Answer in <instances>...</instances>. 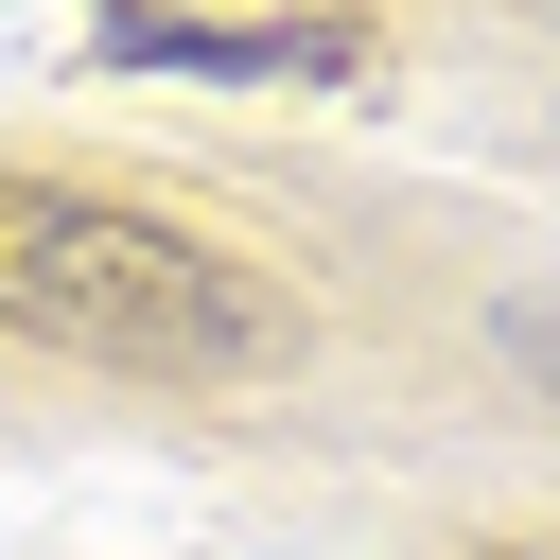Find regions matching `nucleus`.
Wrapping results in <instances>:
<instances>
[{"label": "nucleus", "mask_w": 560, "mask_h": 560, "mask_svg": "<svg viewBox=\"0 0 560 560\" xmlns=\"http://www.w3.org/2000/svg\"><path fill=\"white\" fill-rule=\"evenodd\" d=\"M0 332L122 368L158 402H245L315 350V315L262 262H228L210 228H158L122 192H70V175H0Z\"/></svg>", "instance_id": "f257e3e1"}, {"label": "nucleus", "mask_w": 560, "mask_h": 560, "mask_svg": "<svg viewBox=\"0 0 560 560\" xmlns=\"http://www.w3.org/2000/svg\"><path fill=\"white\" fill-rule=\"evenodd\" d=\"M105 70H175V88H350L368 35L350 18H105Z\"/></svg>", "instance_id": "f03ea898"}]
</instances>
